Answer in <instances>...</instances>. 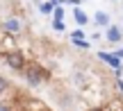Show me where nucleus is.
Masks as SVG:
<instances>
[{
	"label": "nucleus",
	"instance_id": "11",
	"mask_svg": "<svg viewBox=\"0 0 123 111\" xmlns=\"http://www.w3.org/2000/svg\"><path fill=\"white\" fill-rule=\"evenodd\" d=\"M73 43L78 45V48H82V50H87V48H89V43H87L84 39H73Z\"/></svg>",
	"mask_w": 123,
	"mask_h": 111
},
{
	"label": "nucleus",
	"instance_id": "13",
	"mask_svg": "<svg viewBox=\"0 0 123 111\" xmlns=\"http://www.w3.org/2000/svg\"><path fill=\"white\" fill-rule=\"evenodd\" d=\"M71 39H82V30H75L73 34H71Z\"/></svg>",
	"mask_w": 123,
	"mask_h": 111
},
{
	"label": "nucleus",
	"instance_id": "12",
	"mask_svg": "<svg viewBox=\"0 0 123 111\" xmlns=\"http://www.w3.org/2000/svg\"><path fill=\"white\" fill-rule=\"evenodd\" d=\"M53 27H55L57 32H64V27H66V25H64V21H55V23H53Z\"/></svg>",
	"mask_w": 123,
	"mask_h": 111
},
{
	"label": "nucleus",
	"instance_id": "10",
	"mask_svg": "<svg viewBox=\"0 0 123 111\" xmlns=\"http://www.w3.org/2000/svg\"><path fill=\"white\" fill-rule=\"evenodd\" d=\"M7 89H9V79H7L5 75H0V95H2Z\"/></svg>",
	"mask_w": 123,
	"mask_h": 111
},
{
	"label": "nucleus",
	"instance_id": "5",
	"mask_svg": "<svg viewBox=\"0 0 123 111\" xmlns=\"http://www.w3.org/2000/svg\"><path fill=\"white\" fill-rule=\"evenodd\" d=\"M98 57H100L103 61H107L112 68H116V70L121 68V57H119V54H107V52H100Z\"/></svg>",
	"mask_w": 123,
	"mask_h": 111
},
{
	"label": "nucleus",
	"instance_id": "3",
	"mask_svg": "<svg viewBox=\"0 0 123 111\" xmlns=\"http://www.w3.org/2000/svg\"><path fill=\"white\" fill-rule=\"evenodd\" d=\"M2 32L18 34V32H21V21H18V18H9V21H5L2 23Z\"/></svg>",
	"mask_w": 123,
	"mask_h": 111
},
{
	"label": "nucleus",
	"instance_id": "4",
	"mask_svg": "<svg viewBox=\"0 0 123 111\" xmlns=\"http://www.w3.org/2000/svg\"><path fill=\"white\" fill-rule=\"evenodd\" d=\"M105 36H107V41H110V43H119V41L123 39L121 30H119V27H114L112 23L107 25V32H105Z\"/></svg>",
	"mask_w": 123,
	"mask_h": 111
},
{
	"label": "nucleus",
	"instance_id": "2",
	"mask_svg": "<svg viewBox=\"0 0 123 111\" xmlns=\"http://www.w3.org/2000/svg\"><path fill=\"white\" fill-rule=\"evenodd\" d=\"M2 59H5V63H7L9 68H14V70H21V68L25 66V57H23V52H18V50L5 52Z\"/></svg>",
	"mask_w": 123,
	"mask_h": 111
},
{
	"label": "nucleus",
	"instance_id": "7",
	"mask_svg": "<svg viewBox=\"0 0 123 111\" xmlns=\"http://www.w3.org/2000/svg\"><path fill=\"white\" fill-rule=\"evenodd\" d=\"M93 21H96V23H98L100 27H107V25H110V16H107L105 11H96V16H93Z\"/></svg>",
	"mask_w": 123,
	"mask_h": 111
},
{
	"label": "nucleus",
	"instance_id": "17",
	"mask_svg": "<svg viewBox=\"0 0 123 111\" xmlns=\"http://www.w3.org/2000/svg\"><path fill=\"white\" fill-rule=\"evenodd\" d=\"M116 54H119V57L123 59V48H121V50H116Z\"/></svg>",
	"mask_w": 123,
	"mask_h": 111
},
{
	"label": "nucleus",
	"instance_id": "9",
	"mask_svg": "<svg viewBox=\"0 0 123 111\" xmlns=\"http://www.w3.org/2000/svg\"><path fill=\"white\" fill-rule=\"evenodd\" d=\"M53 14H55V21H62V18H64V7H62V5H55Z\"/></svg>",
	"mask_w": 123,
	"mask_h": 111
},
{
	"label": "nucleus",
	"instance_id": "1",
	"mask_svg": "<svg viewBox=\"0 0 123 111\" xmlns=\"http://www.w3.org/2000/svg\"><path fill=\"white\" fill-rule=\"evenodd\" d=\"M46 75H48V73H46L41 66H30V68L25 70V82H27L30 86H39L41 82L46 79Z\"/></svg>",
	"mask_w": 123,
	"mask_h": 111
},
{
	"label": "nucleus",
	"instance_id": "14",
	"mask_svg": "<svg viewBox=\"0 0 123 111\" xmlns=\"http://www.w3.org/2000/svg\"><path fill=\"white\" fill-rule=\"evenodd\" d=\"M0 111H12V107H7V104H0Z\"/></svg>",
	"mask_w": 123,
	"mask_h": 111
},
{
	"label": "nucleus",
	"instance_id": "15",
	"mask_svg": "<svg viewBox=\"0 0 123 111\" xmlns=\"http://www.w3.org/2000/svg\"><path fill=\"white\" fill-rule=\"evenodd\" d=\"M66 2H68V5H80L82 0H66Z\"/></svg>",
	"mask_w": 123,
	"mask_h": 111
},
{
	"label": "nucleus",
	"instance_id": "8",
	"mask_svg": "<svg viewBox=\"0 0 123 111\" xmlns=\"http://www.w3.org/2000/svg\"><path fill=\"white\" fill-rule=\"evenodd\" d=\"M39 9H41V14H53L55 5H53V2H41V5H39Z\"/></svg>",
	"mask_w": 123,
	"mask_h": 111
},
{
	"label": "nucleus",
	"instance_id": "6",
	"mask_svg": "<svg viewBox=\"0 0 123 111\" xmlns=\"http://www.w3.org/2000/svg\"><path fill=\"white\" fill-rule=\"evenodd\" d=\"M73 18H75L78 25H87V23H89V16L82 11V9H73Z\"/></svg>",
	"mask_w": 123,
	"mask_h": 111
},
{
	"label": "nucleus",
	"instance_id": "16",
	"mask_svg": "<svg viewBox=\"0 0 123 111\" xmlns=\"http://www.w3.org/2000/svg\"><path fill=\"white\" fill-rule=\"evenodd\" d=\"M50 2H53V5H64L66 0H50Z\"/></svg>",
	"mask_w": 123,
	"mask_h": 111
}]
</instances>
